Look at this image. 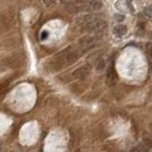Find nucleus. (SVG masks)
<instances>
[{
	"instance_id": "8",
	"label": "nucleus",
	"mask_w": 152,
	"mask_h": 152,
	"mask_svg": "<svg viewBox=\"0 0 152 152\" xmlns=\"http://www.w3.org/2000/svg\"><path fill=\"white\" fill-rule=\"evenodd\" d=\"M78 54H77V52H73V53H70V55H69V57H67V60H69V62H70V63H72V62H75L76 60H77L78 59Z\"/></svg>"
},
{
	"instance_id": "2",
	"label": "nucleus",
	"mask_w": 152,
	"mask_h": 152,
	"mask_svg": "<svg viewBox=\"0 0 152 152\" xmlns=\"http://www.w3.org/2000/svg\"><path fill=\"white\" fill-rule=\"evenodd\" d=\"M90 70H91V66L87 64L76 70L72 73V76L76 79H83L90 73Z\"/></svg>"
},
{
	"instance_id": "15",
	"label": "nucleus",
	"mask_w": 152,
	"mask_h": 152,
	"mask_svg": "<svg viewBox=\"0 0 152 152\" xmlns=\"http://www.w3.org/2000/svg\"><path fill=\"white\" fill-rule=\"evenodd\" d=\"M88 1H91V0H76V2H78V3H86Z\"/></svg>"
},
{
	"instance_id": "4",
	"label": "nucleus",
	"mask_w": 152,
	"mask_h": 152,
	"mask_svg": "<svg viewBox=\"0 0 152 152\" xmlns=\"http://www.w3.org/2000/svg\"><path fill=\"white\" fill-rule=\"evenodd\" d=\"M142 140H143V143L147 148L148 149L152 148V135H150V133L143 131L142 134Z\"/></svg>"
},
{
	"instance_id": "7",
	"label": "nucleus",
	"mask_w": 152,
	"mask_h": 152,
	"mask_svg": "<svg viewBox=\"0 0 152 152\" xmlns=\"http://www.w3.org/2000/svg\"><path fill=\"white\" fill-rule=\"evenodd\" d=\"M146 52L147 53V55L149 56V58L152 59V43L151 42H147L146 44Z\"/></svg>"
},
{
	"instance_id": "10",
	"label": "nucleus",
	"mask_w": 152,
	"mask_h": 152,
	"mask_svg": "<svg viewBox=\"0 0 152 152\" xmlns=\"http://www.w3.org/2000/svg\"><path fill=\"white\" fill-rule=\"evenodd\" d=\"M136 149L138 150V152H147V150H148V148H147V147L145 145H143V143L138 146V147H137Z\"/></svg>"
},
{
	"instance_id": "3",
	"label": "nucleus",
	"mask_w": 152,
	"mask_h": 152,
	"mask_svg": "<svg viewBox=\"0 0 152 152\" xmlns=\"http://www.w3.org/2000/svg\"><path fill=\"white\" fill-rule=\"evenodd\" d=\"M117 80H118V76L116 73V70L112 66H110L108 69V71H107V84H108V87L115 86V84L117 83Z\"/></svg>"
},
{
	"instance_id": "12",
	"label": "nucleus",
	"mask_w": 152,
	"mask_h": 152,
	"mask_svg": "<svg viewBox=\"0 0 152 152\" xmlns=\"http://www.w3.org/2000/svg\"><path fill=\"white\" fill-rule=\"evenodd\" d=\"M43 2H44V5L46 7H50L54 4L55 0H43Z\"/></svg>"
},
{
	"instance_id": "1",
	"label": "nucleus",
	"mask_w": 152,
	"mask_h": 152,
	"mask_svg": "<svg viewBox=\"0 0 152 152\" xmlns=\"http://www.w3.org/2000/svg\"><path fill=\"white\" fill-rule=\"evenodd\" d=\"M108 23L104 20L97 19L88 22L86 26V29L87 31H100V29H103L105 28H107Z\"/></svg>"
},
{
	"instance_id": "9",
	"label": "nucleus",
	"mask_w": 152,
	"mask_h": 152,
	"mask_svg": "<svg viewBox=\"0 0 152 152\" xmlns=\"http://www.w3.org/2000/svg\"><path fill=\"white\" fill-rule=\"evenodd\" d=\"M143 14H145L146 17H152V9L151 8H145V9H143Z\"/></svg>"
},
{
	"instance_id": "5",
	"label": "nucleus",
	"mask_w": 152,
	"mask_h": 152,
	"mask_svg": "<svg viewBox=\"0 0 152 152\" xmlns=\"http://www.w3.org/2000/svg\"><path fill=\"white\" fill-rule=\"evenodd\" d=\"M88 8L93 11H99L103 8V2L102 0H91L90 2Z\"/></svg>"
},
{
	"instance_id": "6",
	"label": "nucleus",
	"mask_w": 152,
	"mask_h": 152,
	"mask_svg": "<svg viewBox=\"0 0 152 152\" xmlns=\"http://www.w3.org/2000/svg\"><path fill=\"white\" fill-rule=\"evenodd\" d=\"M128 32V28L125 25H117V26L114 28V33L118 36H123L125 33Z\"/></svg>"
},
{
	"instance_id": "16",
	"label": "nucleus",
	"mask_w": 152,
	"mask_h": 152,
	"mask_svg": "<svg viewBox=\"0 0 152 152\" xmlns=\"http://www.w3.org/2000/svg\"><path fill=\"white\" fill-rule=\"evenodd\" d=\"M149 128H150V131H151V133H152V123H150V125H149Z\"/></svg>"
},
{
	"instance_id": "17",
	"label": "nucleus",
	"mask_w": 152,
	"mask_h": 152,
	"mask_svg": "<svg viewBox=\"0 0 152 152\" xmlns=\"http://www.w3.org/2000/svg\"><path fill=\"white\" fill-rule=\"evenodd\" d=\"M151 71H152V67H151Z\"/></svg>"
},
{
	"instance_id": "11",
	"label": "nucleus",
	"mask_w": 152,
	"mask_h": 152,
	"mask_svg": "<svg viewBox=\"0 0 152 152\" xmlns=\"http://www.w3.org/2000/svg\"><path fill=\"white\" fill-rule=\"evenodd\" d=\"M114 17H115V20L117 22H123L125 20V15L124 14H116L114 15Z\"/></svg>"
},
{
	"instance_id": "13",
	"label": "nucleus",
	"mask_w": 152,
	"mask_h": 152,
	"mask_svg": "<svg viewBox=\"0 0 152 152\" xmlns=\"http://www.w3.org/2000/svg\"><path fill=\"white\" fill-rule=\"evenodd\" d=\"M104 67H105V61H104V60H101V61L99 62V64H98V67H97V69H98L99 70H101L104 69Z\"/></svg>"
},
{
	"instance_id": "14",
	"label": "nucleus",
	"mask_w": 152,
	"mask_h": 152,
	"mask_svg": "<svg viewBox=\"0 0 152 152\" xmlns=\"http://www.w3.org/2000/svg\"><path fill=\"white\" fill-rule=\"evenodd\" d=\"M48 36H49L48 32H42V34H41V39L44 40V39H46V38H47Z\"/></svg>"
}]
</instances>
